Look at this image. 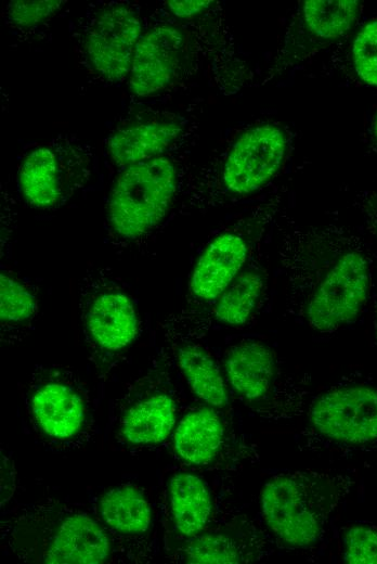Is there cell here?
<instances>
[{
    "label": "cell",
    "mask_w": 377,
    "mask_h": 564,
    "mask_svg": "<svg viewBox=\"0 0 377 564\" xmlns=\"http://www.w3.org/2000/svg\"><path fill=\"white\" fill-rule=\"evenodd\" d=\"M324 437L353 445L377 439V389L365 385L333 388L318 396L309 412Z\"/></svg>",
    "instance_id": "obj_6"
},
{
    "label": "cell",
    "mask_w": 377,
    "mask_h": 564,
    "mask_svg": "<svg viewBox=\"0 0 377 564\" xmlns=\"http://www.w3.org/2000/svg\"><path fill=\"white\" fill-rule=\"evenodd\" d=\"M351 484L348 475L336 471L280 473L261 490L263 518L284 543L309 547L323 535Z\"/></svg>",
    "instance_id": "obj_2"
},
{
    "label": "cell",
    "mask_w": 377,
    "mask_h": 564,
    "mask_svg": "<svg viewBox=\"0 0 377 564\" xmlns=\"http://www.w3.org/2000/svg\"><path fill=\"white\" fill-rule=\"evenodd\" d=\"M176 357L187 384L199 399L216 408L227 405V390L220 368L204 346L183 342L176 347Z\"/></svg>",
    "instance_id": "obj_19"
},
{
    "label": "cell",
    "mask_w": 377,
    "mask_h": 564,
    "mask_svg": "<svg viewBox=\"0 0 377 564\" xmlns=\"http://www.w3.org/2000/svg\"><path fill=\"white\" fill-rule=\"evenodd\" d=\"M109 541L102 527L86 514L65 517L55 529L43 560L54 564H98L106 561Z\"/></svg>",
    "instance_id": "obj_13"
},
{
    "label": "cell",
    "mask_w": 377,
    "mask_h": 564,
    "mask_svg": "<svg viewBox=\"0 0 377 564\" xmlns=\"http://www.w3.org/2000/svg\"><path fill=\"white\" fill-rule=\"evenodd\" d=\"M343 561L351 564H377V525L356 524L342 534Z\"/></svg>",
    "instance_id": "obj_25"
},
{
    "label": "cell",
    "mask_w": 377,
    "mask_h": 564,
    "mask_svg": "<svg viewBox=\"0 0 377 564\" xmlns=\"http://www.w3.org/2000/svg\"><path fill=\"white\" fill-rule=\"evenodd\" d=\"M101 514L112 528L125 534L145 531L151 524V508L145 497L132 486H118L101 500Z\"/></svg>",
    "instance_id": "obj_23"
},
{
    "label": "cell",
    "mask_w": 377,
    "mask_h": 564,
    "mask_svg": "<svg viewBox=\"0 0 377 564\" xmlns=\"http://www.w3.org/2000/svg\"><path fill=\"white\" fill-rule=\"evenodd\" d=\"M60 1H14L9 5L12 21L22 26H29L52 15L60 7Z\"/></svg>",
    "instance_id": "obj_26"
},
{
    "label": "cell",
    "mask_w": 377,
    "mask_h": 564,
    "mask_svg": "<svg viewBox=\"0 0 377 564\" xmlns=\"http://www.w3.org/2000/svg\"><path fill=\"white\" fill-rule=\"evenodd\" d=\"M361 3L354 0H308L300 8L299 27L304 48L334 41L356 22Z\"/></svg>",
    "instance_id": "obj_15"
},
{
    "label": "cell",
    "mask_w": 377,
    "mask_h": 564,
    "mask_svg": "<svg viewBox=\"0 0 377 564\" xmlns=\"http://www.w3.org/2000/svg\"><path fill=\"white\" fill-rule=\"evenodd\" d=\"M212 1L192 0V1H167L170 11L179 17H190L206 10Z\"/></svg>",
    "instance_id": "obj_28"
},
{
    "label": "cell",
    "mask_w": 377,
    "mask_h": 564,
    "mask_svg": "<svg viewBox=\"0 0 377 564\" xmlns=\"http://www.w3.org/2000/svg\"><path fill=\"white\" fill-rule=\"evenodd\" d=\"M353 206L360 211L368 232L377 239V189L356 192Z\"/></svg>",
    "instance_id": "obj_27"
},
{
    "label": "cell",
    "mask_w": 377,
    "mask_h": 564,
    "mask_svg": "<svg viewBox=\"0 0 377 564\" xmlns=\"http://www.w3.org/2000/svg\"><path fill=\"white\" fill-rule=\"evenodd\" d=\"M77 299L87 336L100 351L116 354L133 342L139 326L136 308L110 268H86L77 282Z\"/></svg>",
    "instance_id": "obj_4"
},
{
    "label": "cell",
    "mask_w": 377,
    "mask_h": 564,
    "mask_svg": "<svg viewBox=\"0 0 377 564\" xmlns=\"http://www.w3.org/2000/svg\"><path fill=\"white\" fill-rule=\"evenodd\" d=\"M280 260L287 299L307 324L334 332L355 320L370 293V255L347 226H286Z\"/></svg>",
    "instance_id": "obj_1"
},
{
    "label": "cell",
    "mask_w": 377,
    "mask_h": 564,
    "mask_svg": "<svg viewBox=\"0 0 377 564\" xmlns=\"http://www.w3.org/2000/svg\"><path fill=\"white\" fill-rule=\"evenodd\" d=\"M185 38L174 26L161 25L140 37L130 70V90L150 95L174 82L185 60Z\"/></svg>",
    "instance_id": "obj_7"
},
{
    "label": "cell",
    "mask_w": 377,
    "mask_h": 564,
    "mask_svg": "<svg viewBox=\"0 0 377 564\" xmlns=\"http://www.w3.org/2000/svg\"><path fill=\"white\" fill-rule=\"evenodd\" d=\"M351 62L363 82L377 87V20L364 25L354 37Z\"/></svg>",
    "instance_id": "obj_24"
},
{
    "label": "cell",
    "mask_w": 377,
    "mask_h": 564,
    "mask_svg": "<svg viewBox=\"0 0 377 564\" xmlns=\"http://www.w3.org/2000/svg\"><path fill=\"white\" fill-rule=\"evenodd\" d=\"M140 22L126 7L104 10L93 23L86 41V50L93 68L110 80H118L131 70Z\"/></svg>",
    "instance_id": "obj_8"
},
{
    "label": "cell",
    "mask_w": 377,
    "mask_h": 564,
    "mask_svg": "<svg viewBox=\"0 0 377 564\" xmlns=\"http://www.w3.org/2000/svg\"><path fill=\"white\" fill-rule=\"evenodd\" d=\"M178 168L159 155L123 168L108 196L107 221L116 239L132 243L169 213L178 190Z\"/></svg>",
    "instance_id": "obj_3"
},
{
    "label": "cell",
    "mask_w": 377,
    "mask_h": 564,
    "mask_svg": "<svg viewBox=\"0 0 377 564\" xmlns=\"http://www.w3.org/2000/svg\"><path fill=\"white\" fill-rule=\"evenodd\" d=\"M174 401L165 392H153L132 403L121 420V433L132 444H157L174 423Z\"/></svg>",
    "instance_id": "obj_16"
},
{
    "label": "cell",
    "mask_w": 377,
    "mask_h": 564,
    "mask_svg": "<svg viewBox=\"0 0 377 564\" xmlns=\"http://www.w3.org/2000/svg\"><path fill=\"white\" fill-rule=\"evenodd\" d=\"M262 544L255 533L237 537L219 531L190 537L181 552L185 562L198 564H232L253 561Z\"/></svg>",
    "instance_id": "obj_18"
},
{
    "label": "cell",
    "mask_w": 377,
    "mask_h": 564,
    "mask_svg": "<svg viewBox=\"0 0 377 564\" xmlns=\"http://www.w3.org/2000/svg\"><path fill=\"white\" fill-rule=\"evenodd\" d=\"M181 129L177 123L131 125L115 131L108 139L110 159L121 169L161 155Z\"/></svg>",
    "instance_id": "obj_14"
},
{
    "label": "cell",
    "mask_w": 377,
    "mask_h": 564,
    "mask_svg": "<svg viewBox=\"0 0 377 564\" xmlns=\"http://www.w3.org/2000/svg\"><path fill=\"white\" fill-rule=\"evenodd\" d=\"M288 149L285 130L263 123L245 130L222 162L218 185L227 196H246L264 187L281 170Z\"/></svg>",
    "instance_id": "obj_5"
},
{
    "label": "cell",
    "mask_w": 377,
    "mask_h": 564,
    "mask_svg": "<svg viewBox=\"0 0 377 564\" xmlns=\"http://www.w3.org/2000/svg\"><path fill=\"white\" fill-rule=\"evenodd\" d=\"M173 523L184 537L199 534L206 526L211 512L209 490L198 476L177 473L169 486Z\"/></svg>",
    "instance_id": "obj_20"
},
{
    "label": "cell",
    "mask_w": 377,
    "mask_h": 564,
    "mask_svg": "<svg viewBox=\"0 0 377 564\" xmlns=\"http://www.w3.org/2000/svg\"><path fill=\"white\" fill-rule=\"evenodd\" d=\"M39 309L37 291L10 269L0 273V321L2 335L23 331L35 320Z\"/></svg>",
    "instance_id": "obj_22"
},
{
    "label": "cell",
    "mask_w": 377,
    "mask_h": 564,
    "mask_svg": "<svg viewBox=\"0 0 377 564\" xmlns=\"http://www.w3.org/2000/svg\"><path fill=\"white\" fill-rule=\"evenodd\" d=\"M374 324H375L374 326H375V334H376V339H377V307L375 310Z\"/></svg>",
    "instance_id": "obj_30"
},
{
    "label": "cell",
    "mask_w": 377,
    "mask_h": 564,
    "mask_svg": "<svg viewBox=\"0 0 377 564\" xmlns=\"http://www.w3.org/2000/svg\"><path fill=\"white\" fill-rule=\"evenodd\" d=\"M30 408L41 428L55 438L74 436L86 415L80 392L56 374L36 383L30 395Z\"/></svg>",
    "instance_id": "obj_10"
},
{
    "label": "cell",
    "mask_w": 377,
    "mask_h": 564,
    "mask_svg": "<svg viewBox=\"0 0 377 564\" xmlns=\"http://www.w3.org/2000/svg\"><path fill=\"white\" fill-rule=\"evenodd\" d=\"M223 435L219 415L212 409L202 408L181 420L173 445L177 453L186 462L206 465L218 454Z\"/></svg>",
    "instance_id": "obj_17"
},
{
    "label": "cell",
    "mask_w": 377,
    "mask_h": 564,
    "mask_svg": "<svg viewBox=\"0 0 377 564\" xmlns=\"http://www.w3.org/2000/svg\"><path fill=\"white\" fill-rule=\"evenodd\" d=\"M251 248L247 233L230 228L202 251L188 280V295L197 303H213L246 267Z\"/></svg>",
    "instance_id": "obj_9"
},
{
    "label": "cell",
    "mask_w": 377,
    "mask_h": 564,
    "mask_svg": "<svg viewBox=\"0 0 377 564\" xmlns=\"http://www.w3.org/2000/svg\"><path fill=\"white\" fill-rule=\"evenodd\" d=\"M20 189L25 201L36 208H51L69 196L77 179L48 148L31 151L18 171Z\"/></svg>",
    "instance_id": "obj_12"
},
{
    "label": "cell",
    "mask_w": 377,
    "mask_h": 564,
    "mask_svg": "<svg viewBox=\"0 0 377 564\" xmlns=\"http://www.w3.org/2000/svg\"><path fill=\"white\" fill-rule=\"evenodd\" d=\"M263 286L264 280L261 271L246 265L212 303L214 319L225 325L245 324L258 306Z\"/></svg>",
    "instance_id": "obj_21"
},
{
    "label": "cell",
    "mask_w": 377,
    "mask_h": 564,
    "mask_svg": "<svg viewBox=\"0 0 377 564\" xmlns=\"http://www.w3.org/2000/svg\"><path fill=\"white\" fill-rule=\"evenodd\" d=\"M372 136H373V140H374L375 144L377 145V114L373 121Z\"/></svg>",
    "instance_id": "obj_29"
},
{
    "label": "cell",
    "mask_w": 377,
    "mask_h": 564,
    "mask_svg": "<svg viewBox=\"0 0 377 564\" xmlns=\"http://www.w3.org/2000/svg\"><path fill=\"white\" fill-rule=\"evenodd\" d=\"M224 370L236 394L255 403L271 393L277 367L275 355L268 345L259 341H244L226 351Z\"/></svg>",
    "instance_id": "obj_11"
}]
</instances>
